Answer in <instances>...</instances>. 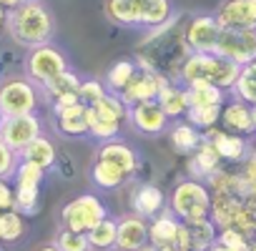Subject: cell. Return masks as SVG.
<instances>
[{
  "label": "cell",
  "mask_w": 256,
  "mask_h": 251,
  "mask_svg": "<svg viewBox=\"0 0 256 251\" xmlns=\"http://www.w3.org/2000/svg\"><path fill=\"white\" fill-rule=\"evenodd\" d=\"M188 53L191 50L184 40V20L174 16L166 26L146 33V38L136 48V63L164 76L166 80L178 83L181 66L188 58Z\"/></svg>",
  "instance_id": "obj_1"
},
{
  "label": "cell",
  "mask_w": 256,
  "mask_h": 251,
  "mask_svg": "<svg viewBox=\"0 0 256 251\" xmlns=\"http://www.w3.org/2000/svg\"><path fill=\"white\" fill-rule=\"evenodd\" d=\"M103 13L118 28L148 33L166 26L176 16V8L171 0H103Z\"/></svg>",
  "instance_id": "obj_2"
},
{
  "label": "cell",
  "mask_w": 256,
  "mask_h": 251,
  "mask_svg": "<svg viewBox=\"0 0 256 251\" xmlns=\"http://www.w3.org/2000/svg\"><path fill=\"white\" fill-rule=\"evenodd\" d=\"M6 28L18 46L30 50V48H38L53 40L56 16L43 0H26L16 10H8Z\"/></svg>",
  "instance_id": "obj_3"
},
{
  "label": "cell",
  "mask_w": 256,
  "mask_h": 251,
  "mask_svg": "<svg viewBox=\"0 0 256 251\" xmlns=\"http://www.w3.org/2000/svg\"><path fill=\"white\" fill-rule=\"evenodd\" d=\"M241 73V66L216 56V53H188V58L181 66V76L178 83L188 86V83H211L221 90H231L236 78Z\"/></svg>",
  "instance_id": "obj_4"
},
{
  "label": "cell",
  "mask_w": 256,
  "mask_h": 251,
  "mask_svg": "<svg viewBox=\"0 0 256 251\" xmlns=\"http://www.w3.org/2000/svg\"><path fill=\"white\" fill-rule=\"evenodd\" d=\"M168 211L181 224H196L211 218V188L206 186V181L196 178L178 181L168 196Z\"/></svg>",
  "instance_id": "obj_5"
},
{
  "label": "cell",
  "mask_w": 256,
  "mask_h": 251,
  "mask_svg": "<svg viewBox=\"0 0 256 251\" xmlns=\"http://www.w3.org/2000/svg\"><path fill=\"white\" fill-rule=\"evenodd\" d=\"M128 120V106L116 93H106L96 106L88 108V136L106 144L118 138L120 126Z\"/></svg>",
  "instance_id": "obj_6"
},
{
  "label": "cell",
  "mask_w": 256,
  "mask_h": 251,
  "mask_svg": "<svg viewBox=\"0 0 256 251\" xmlns=\"http://www.w3.org/2000/svg\"><path fill=\"white\" fill-rule=\"evenodd\" d=\"M40 98V88L26 76H8L0 80V110H3V116L36 113Z\"/></svg>",
  "instance_id": "obj_7"
},
{
  "label": "cell",
  "mask_w": 256,
  "mask_h": 251,
  "mask_svg": "<svg viewBox=\"0 0 256 251\" xmlns=\"http://www.w3.org/2000/svg\"><path fill=\"white\" fill-rule=\"evenodd\" d=\"M70 66H68V58L60 48H56L53 43H46V46H38V48H30L26 60H23V70H26V78L33 80L38 88H43L46 83H50L53 78H58L60 73H66Z\"/></svg>",
  "instance_id": "obj_8"
},
{
  "label": "cell",
  "mask_w": 256,
  "mask_h": 251,
  "mask_svg": "<svg viewBox=\"0 0 256 251\" xmlns=\"http://www.w3.org/2000/svg\"><path fill=\"white\" fill-rule=\"evenodd\" d=\"M106 216H108V208L100 201V196H96V194H80V196L70 198L60 208V224H63V228L78 231V234H88Z\"/></svg>",
  "instance_id": "obj_9"
},
{
  "label": "cell",
  "mask_w": 256,
  "mask_h": 251,
  "mask_svg": "<svg viewBox=\"0 0 256 251\" xmlns=\"http://www.w3.org/2000/svg\"><path fill=\"white\" fill-rule=\"evenodd\" d=\"M46 171L30 161L18 164L13 174V188H16V211L23 216H36L40 208V186H43Z\"/></svg>",
  "instance_id": "obj_10"
},
{
  "label": "cell",
  "mask_w": 256,
  "mask_h": 251,
  "mask_svg": "<svg viewBox=\"0 0 256 251\" xmlns=\"http://www.w3.org/2000/svg\"><path fill=\"white\" fill-rule=\"evenodd\" d=\"M148 244L158 251H191L188 228L171 211H164L148 221Z\"/></svg>",
  "instance_id": "obj_11"
},
{
  "label": "cell",
  "mask_w": 256,
  "mask_h": 251,
  "mask_svg": "<svg viewBox=\"0 0 256 251\" xmlns=\"http://www.w3.org/2000/svg\"><path fill=\"white\" fill-rule=\"evenodd\" d=\"M43 136V123L36 113L26 116H3L0 120V138H3L18 156L38 138Z\"/></svg>",
  "instance_id": "obj_12"
},
{
  "label": "cell",
  "mask_w": 256,
  "mask_h": 251,
  "mask_svg": "<svg viewBox=\"0 0 256 251\" xmlns=\"http://www.w3.org/2000/svg\"><path fill=\"white\" fill-rule=\"evenodd\" d=\"M218 36H221V26L216 16L198 13L184 23V40L191 53H216Z\"/></svg>",
  "instance_id": "obj_13"
},
{
  "label": "cell",
  "mask_w": 256,
  "mask_h": 251,
  "mask_svg": "<svg viewBox=\"0 0 256 251\" xmlns=\"http://www.w3.org/2000/svg\"><path fill=\"white\" fill-rule=\"evenodd\" d=\"M216 56H224L238 66H246L256 58V30H226L221 28Z\"/></svg>",
  "instance_id": "obj_14"
},
{
  "label": "cell",
  "mask_w": 256,
  "mask_h": 251,
  "mask_svg": "<svg viewBox=\"0 0 256 251\" xmlns=\"http://www.w3.org/2000/svg\"><path fill=\"white\" fill-rule=\"evenodd\" d=\"M164 86H166V78H164V76H158V73H154V70L138 66L136 76L128 80V86H126L118 96H120V100H123L128 108H131V106H136V103L156 100Z\"/></svg>",
  "instance_id": "obj_15"
},
{
  "label": "cell",
  "mask_w": 256,
  "mask_h": 251,
  "mask_svg": "<svg viewBox=\"0 0 256 251\" xmlns=\"http://www.w3.org/2000/svg\"><path fill=\"white\" fill-rule=\"evenodd\" d=\"M128 120H131V126L144 136H161L171 126V118L164 113L158 100H146V103L131 106L128 108Z\"/></svg>",
  "instance_id": "obj_16"
},
{
  "label": "cell",
  "mask_w": 256,
  "mask_h": 251,
  "mask_svg": "<svg viewBox=\"0 0 256 251\" xmlns=\"http://www.w3.org/2000/svg\"><path fill=\"white\" fill-rule=\"evenodd\" d=\"M221 128L228 131V134H236V136H244V138H251L256 136V118H254V106L238 100V98H231L221 106Z\"/></svg>",
  "instance_id": "obj_17"
},
{
  "label": "cell",
  "mask_w": 256,
  "mask_h": 251,
  "mask_svg": "<svg viewBox=\"0 0 256 251\" xmlns=\"http://www.w3.org/2000/svg\"><path fill=\"white\" fill-rule=\"evenodd\" d=\"M214 16L226 30H256V13L251 0H224Z\"/></svg>",
  "instance_id": "obj_18"
},
{
  "label": "cell",
  "mask_w": 256,
  "mask_h": 251,
  "mask_svg": "<svg viewBox=\"0 0 256 251\" xmlns=\"http://www.w3.org/2000/svg\"><path fill=\"white\" fill-rule=\"evenodd\" d=\"M78 86H80V76L73 73L70 68L66 73H60L58 78H53L50 83H46L40 88V96L50 103V108H66V106H73L78 103Z\"/></svg>",
  "instance_id": "obj_19"
},
{
  "label": "cell",
  "mask_w": 256,
  "mask_h": 251,
  "mask_svg": "<svg viewBox=\"0 0 256 251\" xmlns=\"http://www.w3.org/2000/svg\"><path fill=\"white\" fill-rule=\"evenodd\" d=\"M208 141H211V146L216 148V154L221 156V161L224 164H241L246 156H248V151H251V144H248V138H244V136H236V134H228V131H224V128H211V131H206L204 134Z\"/></svg>",
  "instance_id": "obj_20"
},
{
  "label": "cell",
  "mask_w": 256,
  "mask_h": 251,
  "mask_svg": "<svg viewBox=\"0 0 256 251\" xmlns=\"http://www.w3.org/2000/svg\"><path fill=\"white\" fill-rule=\"evenodd\" d=\"M148 246V218H141L136 214H128L118 221L116 234V248L118 251H141Z\"/></svg>",
  "instance_id": "obj_21"
},
{
  "label": "cell",
  "mask_w": 256,
  "mask_h": 251,
  "mask_svg": "<svg viewBox=\"0 0 256 251\" xmlns=\"http://www.w3.org/2000/svg\"><path fill=\"white\" fill-rule=\"evenodd\" d=\"M53 118H56V131L60 136L66 138L88 136V106H83L80 100L66 108H56Z\"/></svg>",
  "instance_id": "obj_22"
},
{
  "label": "cell",
  "mask_w": 256,
  "mask_h": 251,
  "mask_svg": "<svg viewBox=\"0 0 256 251\" xmlns=\"http://www.w3.org/2000/svg\"><path fill=\"white\" fill-rule=\"evenodd\" d=\"M168 198L164 196V191L154 184H141L136 186V191L131 194V208L136 216L141 218H156L158 214L166 211Z\"/></svg>",
  "instance_id": "obj_23"
},
{
  "label": "cell",
  "mask_w": 256,
  "mask_h": 251,
  "mask_svg": "<svg viewBox=\"0 0 256 251\" xmlns=\"http://www.w3.org/2000/svg\"><path fill=\"white\" fill-rule=\"evenodd\" d=\"M224 168V161H221V156L216 154V148L211 146V141L204 136V141H201V146L188 156V174H191V178H196V181H208L216 171H221Z\"/></svg>",
  "instance_id": "obj_24"
},
{
  "label": "cell",
  "mask_w": 256,
  "mask_h": 251,
  "mask_svg": "<svg viewBox=\"0 0 256 251\" xmlns=\"http://www.w3.org/2000/svg\"><path fill=\"white\" fill-rule=\"evenodd\" d=\"M96 156H100V158L116 164L118 168H123L131 178H134V176L138 174V168H141V158H138V154L134 151V146H128L126 141H118V138L100 144V148H98Z\"/></svg>",
  "instance_id": "obj_25"
},
{
  "label": "cell",
  "mask_w": 256,
  "mask_h": 251,
  "mask_svg": "<svg viewBox=\"0 0 256 251\" xmlns=\"http://www.w3.org/2000/svg\"><path fill=\"white\" fill-rule=\"evenodd\" d=\"M168 141H171V148L181 156H191L201 141H204V131H198L196 126H191L186 118L176 120L168 126Z\"/></svg>",
  "instance_id": "obj_26"
},
{
  "label": "cell",
  "mask_w": 256,
  "mask_h": 251,
  "mask_svg": "<svg viewBox=\"0 0 256 251\" xmlns=\"http://www.w3.org/2000/svg\"><path fill=\"white\" fill-rule=\"evenodd\" d=\"M90 181L100 191H116V188H120V186H126L128 181H131V176H128L123 168H118L116 164L96 156V161L90 164Z\"/></svg>",
  "instance_id": "obj_27"
},
{
  "label": "cell",
  "mask_w": 256,
  "mask_h": 251,
  "mask_svg": "<svg viewBox=\"0 0 256 251\" xmlns=\"http://www.w3.org/2000/svg\"><path fill=\"white\" fill-rule=\"evenodd\" d=\"M158 106L164 108V113L168 118H184L186 110H188V96H186V86L184 83H174V80H166V86L161 88L158 93Z\"/></svg>",
  "instance_id": "obj_28"
},
{
  "label": "cell",
  "mask_w": 256,
  "mask_h": 251,
  "mask_svg": "<svg viewBox=\"0 0 256 251\" xmlns=\"http://www.w3.org/2000/svg\"><path fill=\"white\" fill-rule=\"evenodd\" d=\"M20 158H23V161H30V164H36V166H40L43 171H48V168H53V166L58 164V148H56V144H53L50 138L38 136V138L20 154Z\"/></svg>",
  "instance_id": "obj_29"
},
{
  "label": "cell",
  "mask_w": 256,
  "mask_h": 251,
  "mask_svg": "<svg viewBox=\"0 0 256 251\" xmlns=\"http://www.w3.org/2000/svg\"><path fill=\"white\" fill-rule=\"evenodd\" d=\"M136 70H138V63H136V60H128V58L116 60V63L106 70V76H103V86H106V90L118 96V93L128 86V80L136 76Z\"/></svg>",
  "instance_id": "obj_30"
},
{
  "label": "cell",
  "mask_w": 256,
  "mask_h": 251,
  "mask_svg": "<svg viewBox=\"0 0 256 251\" xmlns=\"http://www.w3.org/2000/svg\"><path fill=\"white\" fill-rule=\"evenodd\" d=\"M186 96H188V108H194V106H224L226 103V90H221L211 83H188Z\"/></svg>",
  "instance_id": "obj_31"
},
{
  "label": "cell",
  "mask_w": 256,
  "mask_h": 251,
  "mask_svg": "<svg viewBox=\"0 0 256 251\" xmlns=\"http://www.w3.org/2000/svg\"><path fill=\"white\" fill-rule=\"evenodd\" d=\"M186 228H188L191 251H208L216 244L218 228H216V224L211 218H204V221H196V224H186Z\"/></svg>",
  "instance_id": "obj_32"
},
{
  "label": "cell",
  "mask_w": 256,
  "mask_h": 251,
  "mask_svg": "<svg viewBox=\"0 0 256 251\" xmlns=\"http://www.w3.org/2000/svg\"><path fill=\"white\" fill-rule=\"evenodd\" d=\"M234 98L248 103V106H256V58L248 60L246 66H241V73L231 88Z\"/></svg>",
  "instance_id": "obj_33"
},
{
  "label": "cell",
  "mask_w": 256,
  "mask_h": 251,
  "mask_svg": "<svg viewBox=\"0 0 256 251\" xmlns=\"http://www.w3.org/2000/svg\"><path fill=\"white\" fill-rule=\"evenodd\" d=\"M116 234H118V221L113 218H103L100 224H96L86 236H88V244L90 248H98V251H108V248H116Z\"/></svg>",
  "instance_id": "obj_34"
},
{
  "label": "cell",
  "mask_w": 256,
  "mask_h": 251,
  "mask_svg": "<svg viewBox=\"0 0 256 251\" xmlns=\"http://www.w3.org/2000/svg\"><path fill=\"white\" fill-rule=\"evenodd\" d=\"M191 126H196L198 131H211V128H216L218 126V120H221V106H194V108H188L186 110V116H184Z\"/></svg>",
  "instance_id": "obj_35"
},
{
  "label": "cell",
  "mask_w": 256,
  "mask_h": 251,
  "mask_svg": "<svg viewBox=\"0 0 256 251\" xmlns=\"http://www.w3.org/2000/svg\"><path fill=\"white\" fill-rule=\"evenodd\" d=\"M26 234V216L20 211H0V244H13Z\"/></svg>",
  "instance_id": "obj_36"
},
{
  "label": "cell",
  "mask_w": 256,
  "mask_h": 251,
  "mask_svg": "<svg viewBox=\"0 0 256 251\" xmlns=\"http://www.w3.org/2000/svg\"><path fill=\"white\" fill-rule=\"evenodd\" d=\"M106 93H108V90H106L103 80H98V78H83L80 86H78V98H80V103L88 106V108L96 106Z\"/></svg>",
  "instance_id": "obj_37"
},
{
  "label": "cell",
  "mask_w": 256,
  "mask_h": 251,
  "mask_svg": "<svg viewBox=\"0 0 256 251\" xmlns=\"http://www.w3.org/2000/svg\"><path fill=\"white\" fill-rule=\"evenodd\" d=\"M56 246L60 251H90L88 236L78 231H68V228H60V234L56 236Z\"/></svg>",
  "instance_id": "obj_38"
},
{
  "label": "cell",
  "mask_w": 256,
  "mask_h": 251,
  "mask_svg": "<svg viewBox=\"0 0 256 251\" xmlns=\"http://www.w3.org/2000/svg\"><path fill=\"white\" fill-rule=\"evenodd\" d=\"M216 241L221 246H226L228 251H251V238L236 228H218Z\"/></svg>",
  "instance_id": "obj_39"
},
{
  "label": "cell",
  "mask_w": 256,
  "mask_h": 251,
  "mask_svg": "<svg viewBox=\"0 0 256 251\" xmlns=\"http://www.w3.org/2000/svg\"><path fill=\"white\" fill-rule=\"evenodd\" d=\"M18 164H20V156L0 138V178H13Z\"/></svg>",
  "instance_id": "obj_40"
},
{
  "label": "cell",
  "mask_w": 256,
  "mask_h": 251,
  "mask_svg": "<svg viewBox=\"0 0 256 251\" xmlns=\"http://www.w3.org/2000/svg\"><path fill=\"white\" fill-rule=\"evenodd\" d=\"M16 208V188L8 178H0V211H13Z\"/></svg>",
  "instance_id": "obj_41"
},
{
  "label": "cell",
  "mask_w": 256,
  "mask_h": 251,
  "mask_svg": "<svg viewBox=\"0 0 256 251\" xmlns=\"http://www.w3.org/2000/svg\"><path fill=\"white\" fill-rule=\"evenodd\" d=\"M20 3H26V0H0V10H6V13L8 10H16Z\"/></svg>",
  "instance_id": "obj_42"
},
{
  "label": "cell",
  "mask_w": 256,
  "mask_h": 251,
  "mask_svg": "<svg viewBox=\"0 0 256 251\" xmlns=\"http://www.w3.org/2000/svg\"><path fill=\"white\" fill-rule=\"evenodd\" d=\"M38 251H60V248H58L56 244H48V246H40Z\"/></svg>",
  "instance_id": "obj_43"
},
{
  "label": "cell",
  "mask_w": 256,
  "mask_h": 251,
  "mask_svg": "<svg viewBox=\"0 0 256 251\" xmlns=\"http://www.w3.org/2000/svg\"><path fill=\"white\" fill-rule=\"evenodd\" d=\"M208 251H228V248H226V246H221V244H218V241H216V244H214V246H211V248H208Z\"/></svg>",
  "instance_id": "obj_44"
},
{
  "label": "cell",
  "mask_w": 256,
  "mask_h": 251,
  "mask_svg": "<svg viewBox=\"0 0 256 251\" xmlns=\"http://www.w3.org/2000/svg\"><path fill=\"white\" fill-rule=\"evenodd\" d=\"M141 251H158V248H156V246H151V244H148V246H144V248H141Z\"/></svg>",
  "instance_id": "obj_45"
},
{
  "label": "cell",
  "mask_w": 256,
  "mask_h": 251,
  "mask_svg": "<svg viewBox=\"0 0 256 251\" xmlns=\"http://www.w3.org/2000/svg\"><path fill=\"white\" fill-rule=\"evenodd\" d=\"M251 6H254V13H256V0H251Z\"/></svg>",
  "instance_id": "obj_46"
},
{
  "label": "cell",
  "mask_w": 256,
  "mask_h": 251,
  "mask_svg": "<svg viewBox=\"0 0 256 251\" xmlns=\"http://www.w3.org/2000/svg\"><path fill=\"white\" fill-rule=\"evenodd\" d=\"M254 118H256V106H254Z\"/></svg>",
  "instance_id": "obj_47"
},
{
  "label": "cell",
  "mask_w": 256,
  "mask_h": 251,
  "mask_svg": "<svg viewBox=\"0 0 256 251\" xmlns=\"http://www.w3.org/2000/svg\"><path fill=\"white\" fill-rule=\"evenodd\" d=\"M0 120H3V110H0Z\"/></svg>",
  "instance_id": "obj_48"
},
{
  "label": "cell",
  "mask_w": 256,
  "mask_h": 251,
  "mask_svg": "<svg viewBox=\"0 0 256 251\" xmlns=\"http://www.w3.org/2000/svg\"><path fill=\"white\" fill-rule=\"evenodd\" d=\"M0 251H3V244H0Z\"/></svg>",
  "instance_id": "obj_49"
}]
</instances>
